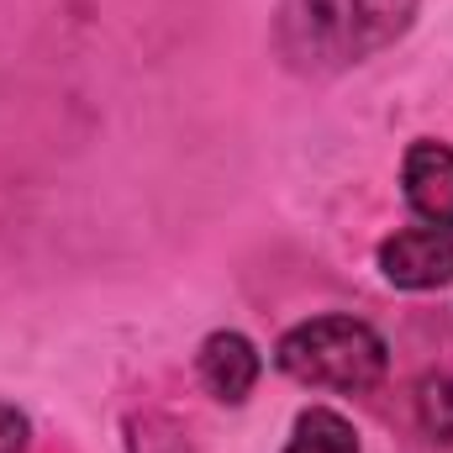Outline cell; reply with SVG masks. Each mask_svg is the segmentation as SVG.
<instances>
[{"mask_svg": "<svg viewBox=\"0 0 453 453\" xmlns=\"http://www.w3.org/2000/svg\"><path fill=\"white\" fill-rule=\"evenodd\" d=\"M380 274L401 290H438L453 285V232L443 226H406L380 242Z\"/></svg>", "mask_w": 453, "mask_h": 453, "instance_id": "cell-3", "label": "cell"}, {"mask_svg": "<svg viewBox=\"0 0 453 453\" xmlns=\"http://www.w3.org/2000/svg\"><path fill=\"white\" fill-rule=\"evenodd\" d=\"M27 449H32V427H27V417H21L16 406L0 401V453H27Z\"/></svg>", "mask_w": 453, "mask_h": 453, "instance_id": "cell-9", "label": "cell"}, {"mask_svg": "<svg viewBox=\"0 0 453 453\" xmlns=\"http://www.w3.org/2000/svg\"><path fill=\"white\" fill-rule=\"evenodd\" d=\"M196 369H201V385L226 401V406H237V401H248V390L258 385V348L242 338V333H211V338L201 342V358H196Z\"/></svg>", "mask_w": 453, "mask_h": 453, "instance_id": "cell-5", "label": "cell"}, {"mask_svg": "<svg viewBox=\"0 0 453 453\" xmlns=\"http://www.w3.org/2000/svg\"><path fill=\"white\" fill-rule=\"evenodd\" d=\"M127 453H196L185 427L164 411H132L127 417Z\"/></svg>", "mask_w": 453, "mask_h": 453, "instance_id": "cell-7", "label": "cell"}, {"mask_svg": "<svg viewBox=\"0 0 453 453\" xmlns=\"http://www.w3.org/2000/svg\"><path fill=\"white\" fill-rule=\"evenodd\" d=\"M417 417H422V427H427L438 443H453V374L422 380V390H417Z\"/></svg>", "mask_w": 453, "mask_h": 453, "instance_id": "cell-8", "label": "cell"}, {"mask_svg": "<svg viewBox=\"0 0 453 453\" xmlns=\"http://www.w3.org/2000/svg\"><path fill=\"white\" fill-rule=\"evenodd\" d=\"M280 369L311 390H338V395H358V390H374L385 380V338L358 322V317H317V322H301L290 327L280 348H274Z\"/></svg>", "mask_w": 453, "mask_h": 453, "instance_id": "cell-2", "label": "cell"}, {"mask_svg": "<svg viewBox=\"0 0 453 453\" xmlns=\"http://www.w3.org/2000/svg\"><path fill=\"white\" fill-rule=\"evenodd\" d=\"M401 180H406V206L427 226L453 232V148H443V142H417L406 153Z\"/></svg>", "mask_w": 453, "mask_h": 453, "instance_id": "cell-4", "label": "cell"}, {"mask_svg": "<svg viewBox=\"0 0 453 453\" xmlns=\"http://www.w3.org/2000/svg\"><path fill=\"white\" fill-rule=\"evenodd\" d=\"M285 453H358V433L342 422L338 411L311 406V411L296 417V433H290Z\"/></svg>", "mask_w": 453, "mask_h": 453, "instance_id": "cell-6", "label": "cell"}, {"mask_svg": "<svg viewBox=\"0 0 453 453\" xmlns=\"http://www.w3.org/2000/svg\"><path fill=\"white\" fill-rule=\"evenodd\" d=\"M417 0H280V53L306 74H342L390 48Z\"/></svg>", "mask_w": 453, "mask_h": 453, "instance_id": "cell-1", "label": "cell"}]
</instances>
